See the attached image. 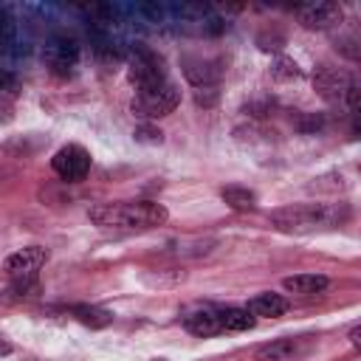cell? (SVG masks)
Returning a JSON list of instances; mask_svg holds the SVG:
<instances>
[{
	"mask_svg": "<svg viewBox=\"0 0 361 361\" xmlns=\"http://www.w3.org/2000/svg\"><path fill=\"white\" fill-rule=\"evenodd\" d=\"M302 344L296 338H276V341H268L262 347H257L254 353V361H296L302 355Z\"/></svg>",
	"mask_w": 361,
	"mask_h": 361,
	"instance_id": "7c38bea8",
	"label": "cell"
},
{
	"mask_svg": "<svg viewBox=\"0 0 361 361\" xmlns=\"http://www.w3.org/2000/svg\"><path fill=\"white\" fill-rule=\"evenodd\" d=\"M183 73L195 87H214V82L220 79V65L212 59H186Z\"/></svg>",
	"mask_w": 361,
	"mask_h": 361,
	"instance_id": "4fadbf2b",
	"label": "cell"
},
{
	"mask_svg": "<svg viewBox=\"0 0 361 361\" xmlns=\"http://www.w3.org/2000/svg\"><path fill=\"white\" fill-rule=\"evenodd\" d=\"M333 48L347 59H361V20H344L333 28Z\"/></svg>",
	"mask_w": 361,
	"mask_h": 361,
	"instance_id": "8fae6325",
	"label": "cell"
},
{
	"mask_svg": "<svg viewBox=\"0 0 361 361\" xmlns=\"http://www.w3.org/2000/svg\"><path fill=\"white\" fill-rule=\"evenodd\" d=\"M248 310L254 316H265V319H279L288 313V299L279 293H259L248 302Z\"/></svg>",
	"mask_w": 361,
	"mask_h": 361,
	"instance_id": "5bb4252c",
	"label": "cell"
},
{
	"mask_svg": "<svg viewBox=\"0 0 361 361\" xmlns=\"http://www.w3.org/2000/svg\"><path fill=\"white\" fill-rule=\"evenodd\" d=\"M42 59L51 65V71L68 73V71L76 65V59H79V45H76V39H71V37H54V39L45 45Z\"/></svg>",
	"mask_w": 361,
	"mask_h": 361,
	"instance_id": "9c48e42d",
	"label": "cell"
},
{
	"mask_svg": "<svg viewBox=\"0 0 361 361\" xmlns=\"http://www.w3.org/2000/svg\"><path fill=\"white\" fill-rule=\"evenodd\" d=\"M347 104H350V113L361 110V71L353 76L350 82V93H347Z\"/></svg>",
	"mask_w": 361,
	"mask_h": 361,
	"instance_id": "ffe728a7",
	"label": "cell"
},
{
	"mask_svg": "<svg viewBox=\"0 0 361 361\" xmlns=\"http://www.w3.org/2000/svg\"><path fill=\"white\" fill-rule=\"evenodd\" d=\"M51 169L62 180H85L87 172H90V152L85 147H79V144H65L62 149L54 152Z\"/></svg>",
	"mask_w": 361,
	"mask_h": 361,
	"instance_id": "52a82bcc",
	"label": "cell"
},
{
	"mask_svg": "<svg viewBox=\"0 0 361 361\" xmlns=\"http://www.w3.org/2000/svg\"><path fill=\"white\" fill-rule=\"evenodd\" d=\"M296 20L307 28V31H333L344 23V11L338 3L330 0H316V3H305L296 8Z\"/></svg>",
	"mask_w": 361,
	"mask_h": 361,
	"instance_id": "8992f818",
	"label": "cell"
},
{
	"mask_svg": "<svg viewBox=\"0 0 361 361\" xmlns=\"http://www.w3.org/2000/svg\"><path fill=\"white\" fill-rule=\"evenodd\" d=\"M87 217L99 226V228H152L166 223L169 212L164 203L155 200H124V203H99L90 206Z\"/></svg>",
	"mask_w": 361,
	"mask_h": 361,
	"instance_id": "6da1fadb",
	"label": "cell"
},
{
	"mask_svg": "<svg viewBox=\"0 0 361 361\" xmlns=\"http://www.w3.org/2000/svg\"><path fill=\"white\" fill-rule=\"evenodd\" d=\"M73 316H76L82 324H87V327H107V324L113 322V313H107V310H102V307H90V305L73 307Z\"/></svg>",
	"mask_w": 361,
	"mask_h": 361,
	"instance_id": "ac0fdd59",
	"label": "cell"
},
{
	"mask_svg": "<svg viewBox=\"0 0 361 361\" xmlns=\"http://www.w3.org/2000/svg\"><path fill=\"white\" fill-rule=\"evenodd\" d=\"M271 76H274L276 82H293V79L302 76V71H299V65H296L290 56H279V59L274 62V68H271Z\"/></svg>",
	"mask_w": 361,
	"mask_h": 361,
	"instance_id": "d6986e66",
	"label": "cell"
},
{
	"mask_svg": "<svg viewBox=\"0 0 361 361\" xmlns=\"http://www.w3.org/2000/svg\"><path fill=\"white\" fill-rule=\"evenodd\" d=\"M350 82H353V76L341 68H333V65H319L313 73V85H316L319 96L327 102H347Z\"/></svg>",
	"mask_w": 361,
	"mask_h": 361,
	"instance_id": "ba28073f",
	"label": "cell"
},
{
	"mask_svg": "<svg viewBox=\"0 0 361 361\" xmlns=\"http://www.w3.org/2000/svg\"><path fill=\"white\" fill-rule=\"evenodd\" d=\"M350 130H353V135H355V138H361V110L350 113Z\"/></svg>",
	"mask_w": 361,
	"mask_h": 361,
	"instance_id": "44dd1931",
	"label": "cell"
},
{
	"mask_svg": "<svg viewBox=\"0 0 361 361\" xmlns=\"http://www.w3.org/2000/svg\"><path fill=\"white\" fill-rule=\"evenodd\" d=\"M350 344H353V347H358V350H361V324H355V327H353V330H350Z\"/></svg>",
	"mask_w": 361,
	"mask_h": 361,
	"instance_id": "603a6c76",
	"label": "cell"
},
{
	"mask_svg": "<svg viewBox=\"0 0 361 361\" xmlns=\"http://www.w3.org/2000/svg\"><path fill=\"white\" fill-rule=\"evenodd\" d=\"M220 319H223V330H231V333L251 330L257 322L248 307H220Z\"/></svg>",
	"mask_w": 361,
	"mask_h": 361,
	"instance_id": "2e32d148",
	"label": "cell"
},
{
	"mask_svg": "<svg viewBox=\"0 0 361 361\" xmlns=\"http://www.w3.org/2000/svg\"><path fill=\"white\" fill-rule=\"evenodd\" d=\"M127 79L138 90L164 85L166 82V62H164V56L158 51L147 48V45H135L130 51V59H127Z\"/></svg>",
	"mask_w": 361,
	"mask_h": 361,
	"instance_id": "277c9868",
	"label": "cell"
},
{
	"mask_svg": "<svg viewBox=\"0 0 361 361\" xmlns=\"http://www.w3.org/2000/svg\"><path fill=\"white\" fill-rule=\"evenodd\" d=\"M282 285L290 293L310 296V293H322L327 288V276H322V274H296V276H285Z\"/></svg>",
	"mask_w": 361,
	"mask_h": 361,
	"instance_id": "9a60e30c",
	"label": "cell"
},
{
	"mask_svg": "<svg viewBox=\"0 0 361 361\" xmlns=\"http://www.w3.org/2000/svg\"><path fill=\"white\" fill-rule=\"evenodd\" d=\"M180 102V90L175 82H164V85H155V87H144V90H135V99H133V113L138 118H164L169 116Z\"/></svg>",
	"mask_w": 361,
	"mask_h": 361,
	"instance_id": "3957f363",
	"label": "cell"
},
{
	"mask_svg": "<svg viewBox=\"0 0 361 361\" xmlns=\"http://www.w3.org/2000/svg\"><path fill=\"white\" fill-rule=\"evenodd\" d=\"M220 197H223L234 212H251V209L257 206V195H254L251 189H245V186H226V189L220 192Z\"/></svg>",
	"mask_w": 361,
	"mask_h": 361,
	"instance_id": "e0dca14e",
	"label": "cell"
},
{
	"mask_svg": "<svg viewBox=\"0 0 361 361\" xmlns=\"http://www.w3.org/2000/svg\"><path fill=\"white\" fill-rule=\"evenodd\" d=\"M135 135H138V138H149V141H161V133H155V130H149V127H141Z\"/></svg>",
	"mask_w": 361,
	"mask_h": 361,
	"instance_id": "7402d4cb",
	"label": "cell"
},
{
	"mask_svg": "<svg viewBox=\"0 0 361 361\" xmlns=\"http://www.w3.org/2000/svg\"><path fill=\"white\" fill-rule=\"evenodd\" d=\"M183 327H186L192 336H200V338H209V336L223 333L220 307H197V310H192V313L183 319Z\"/></svg>",
	"mask_w": 361,
	"mask_h": 361,
	"instance_id": "30bf717a",
	"label": "cell"
},
{
	"mask_svg": "<svg viewBox=\"0 0 361 361\" xmlns=\"http://www.w3.org/2000/svg\"><path fill=\"white\" fill-rule=\"evenodd\" d=\"M341 220H347V209L327 203H296L271 212V223L282 231H310L316 226H336Z\"/></svg>",
	"mask_w": 361,
	"mask_h": 361,
	"instance_id": "7a4b0ae2",
	"label": "cell"
},
{
	"mask_svg": "<svg viewBox=\"0 0 361 361\" xmlns=\"http://www.w3.org/2000/svg\"><path fill=\"white\" fill-rule=\"evenodd\" d=\"M48 262V248L42 245H28V248H20L14 254L6 257L3 262V271L8 276V282L17 288V290H28L34 282H37V274L39 268Z\"/></svg>",
	"mask_w": 361,
	"mask_h": 361,
	"instance_id": "5b68a950",
	"label": "cell"
}]
</instances>
